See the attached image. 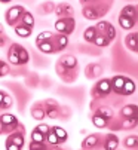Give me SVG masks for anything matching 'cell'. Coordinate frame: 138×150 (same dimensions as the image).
I'll return each mask as SVG.
<instances>
[{
    "label": "cell",
    "instance_id": "1",
    "mask_svg": "<svg viewBox=\"0 0 138 150\" xmlns=\"http://www.w3.org/2000/svg\"><path fill=\"white\" fill-rule=\"evenodd\" d=\"M24 143H25V138H24V126H19L16 131L11 132L6 138V143H5V147L8 150H21L24 147Z\"/></svg>",
    "mask_w": 138,
    "mask_h": 150
},
{
    "label": "cell",
    "instance_id": "2",
    "mask_svg": "<svg viewBox=\"0 0 138 150\" xmlns=\"http://www.w3.org/2000/svg\"><path fill=\"white\" fill-rule=\"evenodd\" d=\"M111 80L110 79H101L97 82V85L91 89V95L94 97L95 100H100V98H105L107 95H110L111 92Z\"/></svg>",
    "mask_w": 138,
    "mask_h": 150
},
{
    "label": "cell",
    "instance_id": "3",
    "mask_svg": "<svg viewBox=\"0 0 138 150\" xmlns=\"http://www.w3.org/2000/svg\"><path fill=\"white\" fill-rule=\"evenodd\" d=\"M24 12H25V9H24V6H21V5H15V6L9 8V9L6 11V13H5L6 24L11 25V27H15L19 21H21Z\"/></svg>",
    "mask_w": 138,
    "mask_h": 150
},
{
    "label": "cell",
    "instance_id": "4",
    "mask_svg": "<svg viewBox=\"0 0 138 150\" xmlns=\"http://www.w3.org/2000/svg\"><path fill=\"white\" fill-rule=\"evenodd\" d=\"M76 27V21L73 16H65V18H58L55 21V30L58 33H64L67 36H70L74 31Z\"/></svg>",
    "mask_w": 138,
    "mask_h": 150
},
{
    "label": "cell",
    "instance_id": "5",
    "mask_svg": "<svg viewBox=\"0 0 138 150\" xmlns=\"http://www.w3.org/2000/svg\"><path fill=\"white\" fill-rule=\"evenodd\" d=\"M0 120H2V126H3V134H11L13 131H16L21 126V123L18 122L16 116L11 115V113H5L0 116Z\"/></svg>",
    "mask_w": 138,
    "mask_h": 150
},
{
    "label": "cell",
    "instance_id": "6",
    "mask_svg": "<svg viewBox=\"0 0 138 150\" xmlns=\"http://www.w3.org/2000/svg\"><path fill=\"white\" fill-rule=\"evenodd\" d=\"M95 28H97L98 34H103L110 40H113L114 37H116V30H114L113 24L107 23V21H100V23L95 25Z\"/></svg>",
    "mask_w": 138,
    "mask_h": 150
},
{
    "label": "cell",
    "instance_id": "7",
    "mask_svg": "<svg viewBox=\"0 0 138 150\" xmlns=\"http://www.w3.org/2000/svg\"><path fill=\"white\" fill-rule=\"evenodd\" d=\"M58 67L67 69V70H76L77 67V59L73 55H62L58 61Z\"/></svg>",
    "mask_w": 138,
    "mask_h": 150
},
{
    "label": "cell",
    "instance_id": "8",
    "mask_svg": "<svg viewBox=\"0 0 138 150\" xmlns=\"http://www.w3.org/2000/svg\"><path fill=\"white\" fill-rule=\"evenodd\" d=\"M54 36H55V34H54ZM36 46H37V49H39L42 54H46V55H51V54H55V52H57L54 37H52V39H49V40L40 42V43H36Z\"/></svg>",
    "mask_w": 138,
    "mask_h": 150
},
{
    "label": "cell",
    "instance_id": "9",
    "mask_svg": "<svg viewBox=\"0 0 138 150\" xmlns=\"http://www.w3.org/2000/svg\"><path fill=\"white\" fill-rule=\"evenodd\" d=\"M55 15L58 18H65V16H73L74 15V9L71 5H68V3H59L55 6Z\"/></svg>",
    "mask_w": 138,
    "mask_h": 150
},
{
    "label": "cell",
    "instance_id": "10",
    "mask_svg": "<svg viewBox=\"0 0 138 150\" xmlns=\"http://www.w3.org/2000/svg\"><path fill=\"white\" fill-rule=\"evenodd\" d=\"M43 105H45V110H46V116L48 117H57L58 110H59V105H58L57 101L48 98V100H45Z\"/></svg>",
    "mask_w": 138,
    "mask_h": 150
},
{
    "label": "cell",
    "instance_id": "11",
    "mask_svg": "<svg viewBox=\"0 0 138 150\" xmlns=\"http://www.w3.org/2000/svg\"><path fill=\"white\" fill-rule=\"evenodd\" d=\"M82 13H83V16L86 18V19H91V21H94V19H98L103 13H105V12H103V11H100L97 6H85L83 8V11H82Z\"/></svg>",
    "mask_w": 138,
    "mask_h": 150
},
{
    "label": "cell",
    "instance_id": "12",
    "mask_svg": "<svg viewBox=\"0 0 138 150\" xmlns=\"http://www.w3.org/2000/svg\"><path fill=\"white\" fill-rule=\"evenodd\" d=\"M19 43H12L9 51H8V59L11 64H13V66H21L19 64Z\"/></svg>",
    "mask_w": 138,
    "mask_h": 150
},
{
    "label": "cell",
    "instance_id": "13",
    "mask_svg": "<svg viewBox=\"0 0 138 150\" xmlns=\"http://www.w3.org/2000/svg\"><path fill=\"white\" fill-rule=\"evenodd\" d=\"M110 80H111V89H113V92H116V94L122 95V92H123V85H125L126 77L119 74V76L111 77Z\"/></svg>",
    "mask_w": 138,
    "mask_h": 150
},
{
    "label": "cell",
    "instance_id": "14",
    "mask_svg": "<svg viewBox=\"0 0 138 150\" xmlns=\"http://www.w3.org/2000/svg\"><path fill=\"white\" fill-rule=\"evenodd\" d=\"M119 147V138L116 134L113 132H108L105 137H104V149L107 150H116Z\"/></svg>",
    "mask_w": 138,
    "mask_h": 150
},
{
    "label": "cell",
    "instance_id": "15",
    "mask_svg": "<svg viewBox=\"0 0 138 150\" xmlns=\"http://www.w3.org/2000/svg\"><path fill=\"white\" fill-rule=\"evenodd\" d=\"M54 42H55V48H57V52H61L67 48L68 45V36L64 34V33H59V34H55L54 36Z\"/></svg>",
    "mask_w": 138,
    "mask_h": 150
},
{
    "label": "cell",
    "instance_id": "16",
    "mask_svg": "<svg viewBox=\"0 0 138 150\" xmlns=\"http://www.w3.org/2000/svg\"><path fill=\"white\" fill-rule=\"evenodd\" d=\"M122 117H137L138 116V105L135 104H126L120 110Z\"/></svg>",
    "mask_w": 138,
    "mask_h": 150
},
{
    "label": "cell",
    "instance_id": "17",
    "mask_svg": "<svg viewBox=\"0 0 138 150\" xmlns=\"http://www.w3.org/2000/svg\"><path fill=\"white\" fill-rule=\"evenodd\" d=\"M125 45L128 49L137 52V48H138V33H131L125 37Z\"/></svg>",
    "mask_w": 138,
    "mask_h": 150
},
{
    "label": "cell",
    "instance_id": "18",
    "mask_svg": "<svg viewBox=\"0 0 138 150\" xmlns=\"http://www.w3.org/2000/svg\"><path fill=\"white\" fill-rule=\"evenodd\" d=\"M119 24L123 30H132L137 24V21L134 18H129V16H125V15H120L119 16Z\"/></svg>",
    "mask_w": 138,
    "mask_h": 150
},
{
    "label": "cell",
    "instance_id": "19",
    "mask_svg": "<svg viewBox=\"0 0 138 150\" xmlns=\"http://www.w3.org/2000/svg\"><path fill=\"white\" fill-rule=\"evenodd\" d=\"M31 33H33V28H30V27H27L24 24L15 25V34L19 36V37H30Z\"/></svg>",
    "mask_w": 138,
    "mask_h": 150
},
{
    "label": "cell",
    "instance_id": "20",
    "mask_svg": "<svg viewBox=\"0 0 138 150\" xmlns=\"http://www.w3.org/2000/svg\"><path fill=\"white\" fill-rule=\"evenodd\" d=\"M98 140H100V137H98L97 134L86 137V138L83 140V143H82V149H94V147H97Z\"/></svg>",
    "mask_w": 138,
    "mask_h": 150
},
{
    "label": "cell",
    "instance_id": "21",
    "mask_svg": "<svg viewBox=\"0 0 138 150\" xmlns=\"http://www.w3.org/2000/svg\"><path fill=\"white\" fill-rule=\"evenodd\" d=\"M31 116L33 119H37V120H42L46 117V110H45V107H39V103L31 107Z\"/></svg>",
    "mask_w": 138,
    "mask_h": 150
},
{
    "label": "cell",
    "instance_id": "22",
    "mask_svg": "<svg viewBox=\"0 0 138 150\" xmlns=\"http://www.w3.org/2000/svg\"><path fill=\"white\" fill-rule=\"evenodd\" d=\"M97 34H98V31H97L95 27H88V28L85 30V33H83V39L88 42V43H94Z\"/></svg>",
    "mask_w": 138,
    "mask_h": 150
},
{
    "label": "cell",
    "instance_id": "23",
    "mask_svg": "<svg viewBox=\"0 0 138 150\" xmlns=\"http://www.w3.org/2000/svg\"><path fill=\"white\" fill-rule=\"evenodd\" d=\"M92 123H94L97 128H105L107 125H108V119H105L104 116H101V115H98V113H95L94 116H92Z\"/></svg>",
    "mask_w": 138,
    "mask_h": 150
},
{
    "label": "cell",
    "instance_id": "24",
    "mask_svg": "<svg viewBox=\"0 0 138 150\" xmlns=\"http://www.w3.org/2000/svg\"><path fill=\"white\" fill-rule=\"evenodd\" d=\"M137 125H138V116L137 117H123L122 123H120V126L123 129H132Z\"/></svg>",
    "mask_w": 138,
    "mask_h": 150
},
{
    "label": "cell",
    "instance_id": "25",
    "mask_svg": "<svg viewBox=\"0 0 138 150\" xmlns=\"http://www.w3.org/2000/svg\"><path fill=\"white\" fill-rule=\"evenodd\" d=\"M21 24H24V25H27L30 28H34V16H33V13L25 11L24 15H22V18H21Z\"/></svg>",
    "mask_w": 138,
    "mask_h": 150
},
{
    "label": "cell",
    "instance_id": "26",
    "mask_svg": "<svg viewBox=\"0 0 138 150\" xmlns=\"http://www.w3.org/2000/svg\"><path fill=\"white\" fill-rule=\"evenodd\" d=\"M135 89H137V86H135L134 80H131V79L126 77L125 85H123V92H122V95H132V94L135 92Z\"/></svg>",
    "mask_w": 138,
    "mask_h": 150
},
{
    "label": "cell",
    "instance_id": "27",
    "mask_svg": "<svg viewBox=\"0 0 138 150\" xmlns=\"http://www.w3.org/2000/svg\"><path fill=\"white\" fill-rule=\"evenodd\" d=\"M120 15H125V16L134 18V19L137 21V9H135V6H134V5H126V6H123V8H122Z\"/></svg>",
    "mask_w": 138,
    "mask_h": 150
},
{
    "label": "cell",
    "instance_id": "28",
    "mask_svg": "<svg viewBox=\"0 0 138 150\" xmlns=\"http://www.w3.org/2000/svg\"><path fill=\"white\" fill-rule=\"evenodd\" d=\"M52 129L55 131V134H57V137H58V140H59V144H62V143L67 141L68 134H67V131L64 129V128H61V126H52Z\"/></svg>",
    "mask_w": 138,
    "mask_h": 150
},
{
    "label": "cell",
    "instance_id": "29",
    "mask_svg": "<svg viewBox=\"0 0 138 150\" xmlns=\"http://www.w3.org/2000/svg\"><path fill=\"white\" fill-rule=\"evenodd\" d=\"M110 39H107L105 36H103V34H97V37H95V40H94V45H97L98 48H107L108 45H110Z\"/></svg>",
    "mask_w": 138,
    "mask_h": 150
},
{
    "label": "cell",
    "instance_id": "30",
    "mask_svg": "<svg viewBox=\"0 0 138 150\" xmlns=\"http://www.w3.org/2000/svg\"><path fill=\"white\" fill-rule=\"evenodd\" d=\"M46 143H49L52 147H55V146H58V144H59V140H58V137H57L55 131L52 129V126H51V129H49L48 135H46Z\"/></svg>",
    "mask_w": 138,
    "mask_h": 150
},
{
    "label": "cell",
    "instance_id": "31",
    "mask_svg": "<svg viewBox=\"0 0 138 150\" xmlns=\"http://www.w3.org/2000/svg\"><path fill=\"white\" fill-rule=\"evenodd\" d=\"M19 64H21V66H24V64H27L28 61H30V54L27 52V49L24 48V46H19Z\"/></svg>",
    "mask_w": 138,
    "mask_h": 150
},
{
    "label": "cell",
    "instance_id": "32",
    "mask_svg": "<svg viewBox=\"0 0 138 150\" xmlns=\"http://www.w3.org/2000/svg\"><path fill=\"white\" fill-rule=\"evenodd\" d=\"M126 149H138V135H129L125 138Z\"/></svg>",
    "mask_w": 138,
    "mask_h": 150
},
{
    "label": "cell",
    "instance_id": "33",
    "mask_svg": "<svg viewBox=\"0 0 138 150\" xmlns=\"http://www.w3.org/2000/svg\"><path fill=\"white\" fill-rule=\"evenodd\" d=\"M31 141H37V143H46V135L43 132H40L39 129H33L31 132Z\"/></svg>",
    "mask_w": 138,
    "mask_h": 150
},
{
    "label": "cell",
    "instance_id": "34",
    "mask_svg": "<svg viewBox=\"0 0 138 150\" xmlns=\"http://www.w3.org/2000/svg\"><path fill=\"white\" fill-rule=\"evenodd\" d=\"M95 113H98V115H101V116H104L105 119H113V110L110 109V107H98V110L95 112Z\"/></svg>",
    "mask_w": 138,
    "mask_h": 150
},
{
    "label": "cell",
    "instance_id": "35",
    "mask_svg": "<svg viewBox=\"0 0 138 150\" xmlns=\"http://www.w3.org/2000/svg\"><path fill=\"white\" fill-rule=\"evenodd\" d=\"M54 37V33L52 31H42L37 37H36V43H40V42H45V40H49Z\"/></svg>",
    "mask_w": 138,
    "mask_h": 150
},
{
    "label": "cell",
    "instance_id": "36",
    "mask_svg": "<svg viewBox=\"0 0 138 150\" xmlns=\"http://www.w3.org/2000/svg\"><path fill=\"white\" fill-rule=\"evenodd\" d=\"M9 71H11V70H9V64L5 62L3 59H0V77L9 74Z\"/></svg>",
    "mask_w": 138,
    "mask_h": 150
},
{
    "label": "cell",
    "instance_id": "37",
    "mask_svg": "<svg viewBox=\"0 0 138 150\" xmlns=\"http://www.w3.org/2000/svg\"><path fill=\"white\" fill-rule=\"evenodd\" d=\"M12 104H13V98H12V95L6 94L5 98H3V103H2V109H9V107H12Z\"/></svg>",
    "mask_w": 138,
    "mask_h": 150
},
{
    "label": "cell",
    "instance_id": "38",
    "mask_svg": "<svg viewBox=\"0 0 138 150\" xmlns=\"http://www.w3.org/2000/svg\"><path fill=\"white\" fill-rule=\"evenodd\" d=\"M36 129H39V131L43 132L45 135H48V132H49V129H51V126H49V125H46V123H40V125L36 126Z\"/></svg>",
    "mask_w": 138,
    "mask_h": 150
},
{
    "label": "cell",
    "instance_id": "39",
    "mask_svg": "<svg viewBox=\"0 0 138 150\" xmlns=\"http://www.w3.org/2000/svg\"><path fill=\"white\" fill-rule=\"evenodd\" d=\"M48 146H46L45 143H37V141H31L30 143V149L31 150H36V149H40V150H43V149H46Z\"/></svg>",
    "mask_w": 138,
    "mask_h": 150
},
{
    "label": "cell",
    "instance_id": "40",
    "mask_svg": "<svg viewBox=\"0 0 138 150\" xmlns=\"http://www.w3.org/2000/svg\"><path fill=\"white\" fill-rule=\"evenodd\" d=\"M91 69L94 70V73H92V77H97L101 74V66H98V64H91Z\"/></svg>",
    "mask_w": 138,
    "mask_h": 150
},
{
    "label": "cell",
    "instance_id": "41",
    "mask_svg": "<svg viewBox=\"0 0 138 150\" xmlns=\"http://www.w3.org/2000/svg\"><path fill=\"white\" fill-rule=\"evenodd\" d=\"M11 43L9 42V37L3 33V34H0V48H6V45Z\"/></svg>",
    "mask_w": 138,
    "mask_h": 150
},
{
    "label": "cell",
    "instance_id": "42",
    "mask_svg": "<svg viewBox=\"0 0 138 150\" xmlns=\"http://www.w3.org/2000/svg\"><path fill=\"white\" fill-rule=\"evenodd\" d=\"M5 95H6V92H5V91H0V109H2V103H3Z\"/></svg>",
    "mask_w": 138,
    "mask_h": 150
},
{
    "label": "cell",
    "instance_id": "43",
    "mask_svg": "<svg viewBox=\"0 0 138 150\" xmlns=\"http://www.w3.org/2000/svg\"><path fill=\"white\" fill-rule=\"evenodd\" d=\"M89 2H92V0H80V3H83V5L85 3H89Z\"/></svg>",
    "mask_w": 138,
    "mask_h": 150
},
{
    "label": "cell",
    "instance_id": "44",
    "mask_svg": "<svg viewBox=\"0 0 138 150\" xmlns=\"http://www.w3.org/2000/svg\"><path fill=\"white\" fill-rule=\"evenodd\" d=\"M9 2H12V0H0V3H9Z\"/></svg>",
    "mask_w": 138,
    "mask_h": 150
},
{
    "label": "cell",
    "instance_id": "45",
    "mask_svg": "<svg viewBox=\"0 0 138 150\" xmlns=\"http://www.w3.org/2000/svg\"><path fill=\"white\" fill-rule=\"evenodd\" d=\"M135 9H137V23H138V5L135 6Z\"/></svg>",
    "mask_w": 138,
    "mask_h": 150
},
{
    "label": "cell",
    "instance_id": "46",
    "mask_svg": "<svg viewBox=\"0 0 138 150\" xmlns=\"http://www.w3.org/2000/svg\"><path fill=\"white\" fill-rule=\"evenodd\" d=\"M0 34H3V27H2V24H0Z\"/></svg>",
    "mask_w": 138,
    "mask_h": 150
},
{
    "label": "cell",
    "instance_id": "47",
    "mask_svg": "<svg viewBox=\"0 0 138 150\" xmlns=\"http://www.w3.org/2000/svg\"><path fill=\"white\" fill-rule=\"evenodd\" d=\"M137 52H138V48H137Z\"/></svg>",
    "mask_w": 138,
    "mask_h": 150
}]
</instances>
